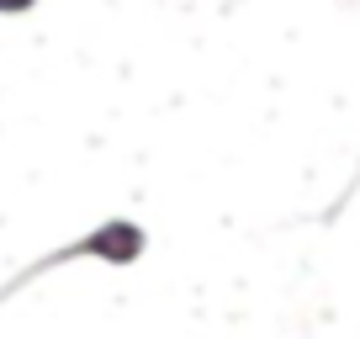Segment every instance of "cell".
Segmentation results:
<instances>
[{"instance_id":"obj_1","label":"cell","mask_w":360,"mask_h":339,"mask_svg":"<svg viewBox=\"0 0 360 339\" xmlns=\"http://www.w3.org/2000/svg\"><path fill=\"white\" fill-rule=\"evenodd\" d=\"M32 0H0V11H27Z\"/></svg>"}]
</instances>
